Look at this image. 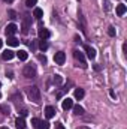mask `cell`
Wrapping results in <instances>:
<instances>
[{"mask_svg": "<svg viewBox=\"0 0 127 129\" xmlns=\"http://www.w3.org/2000/svg\"><path fill=\"white\" fill-rule=\"evenodd\" d=\"M23 74H24V77H26V78H34V77H36V69L32 68L30 64H27V66H24Z\"/></svg>", "mask_w": 127, "mask_h": 129, "instance_id": "277c9868", "label": "cell"}, {"mask_svg": "<svg viewBox=\"0 0 127 129\" xmlns=\"http://www.w3.org/2000/svg\"><path fill=\"white\" fill-rule=\"evenodd\" d=\"M37 59H39L40 62H43V63H46V57H45V56H37Z\"/></svg>", "mask_w": 127, "mask_h": 129, "instance_id": "484cf974", "label": "cell"}, {"mask_svg": "<svg viewBox=\"0 0 127 129\" xmlns=\"http://www.w3.org/2000/svg\"><path fill=\"white\" fill-rule=\"evenodd\" d=\"M73 95H75V99H82L85 93H84V90H82V89H75Z\"/></svg>", "mask_w": 127, "mask_h": 129, "instance_id": "ac0fdd59", "label": "cell"}, {"mask_svg": "<svg viewBox=\"0 0 127 129\" xmlns=\"http://www.w3.org/2000/svg\"><path fill=\"white\" fill-rule=\"evenodd\" d=\"M3 2H6V3H12L14 0H3Z\"/></svg>", "mask_w": 127, "mask_h": 129, "instance_id": "f546056e", "label": "cell"}, {"mask_svg": "<svg viewBox=\"0 0 127 129\" xmlns=\"http://www.w3.org/2000/svg\"><path fill=\"white\" fill-rule=\"evenodd\" d=\"M2 45H3V41H2V39H0V48H2Z\"/></svg>", "mask_w": 127, "mask_h": 129, "instance_id": "4dcf8cb0", "label": "cell"}, {"mask_svg": "<svg viewBox=\"0 0 127 129\" xmlns=\"http://www.w3.org/2000/svg\"><path fill=\"white\" fill-rule=\"evenodd\" d=\"M54 81H55L57 84H60V83H61V77H60V75H55V77H54Z\"/></svg>", "mask_w": 127, "mask_h": 129, "instance_id": "cb8c5ba5", "label": "cell"}, {"mask_svg": "<svg viewBox=\"0 0 127 129\" xmlns=\"http://www.w3.org/2000/svg\"><path fill=\"white\" fill-rule=\"evenodd\" d=\"M72 107H73V101L70 98H64L63 102H61V108L63 110H70Z\"/></svg>", "mask_w": 127, "mask_h": 129, "instance_id": "ba28073f", "label": "cell"}, {"mask_svg": "<svg viewBox=\"0 0 127 129\" xmlns=\"http://www.w3.org/2000/svg\"><path fill=\"white\" fill-rule=\"evenodd\" d=\"M72 108H73V111H75L76 116H82V114H84V108H82L81 105H73Z\"/></svg>", "mask_w": 127, "mask_h": 129, "instance_id": "e0dca14e", "label": "cell"}, {"mask_svg": "<svg viewBox=\"0 0 127 129\" xmlns=\"http://www.w3.org/2000/svg\"><path fill=\"white\" fill-rule=\"evenodd\" d=\"M26 93H27L29 99L33 101L34 104H39V102H40V90H39L36 86H30V87H27V89H26Z\"/></svg>", "mask_w": 127, "mask_h": 129, "instance_id": "6da1fadb", "label": "cell"}, {"mask_svg": "<svg viewBox=\"0 0 127 129\" xmlns=\"http://www.w3.org/2000/svg\"><path fill=\"white\" fill-rule=\"evenodd\" d=\"M45 116H46V119H52L54 116H55V110H54V107H46L45 108Z\"/></svg>", "mask_w": 127, "mask_h": 129, "instance_id": "8fae6325", "label": "cell"}, {"mask_svg": "<svg viewBox=\"0 0 127 129\" xmlns=\"http://www.w3.org/2000/svg\"><path fill=\"white\" fill-rule=\"evenodd\" d=\"M105 8H106V11H109V2L108 0H105Z\"/></svg>", "mask_w": 127, "mask_h": 129, "instance_id": "4316f807", "label": "cell"}, {"mask_svg": "<svg viewBox=\"0 0 127 129\" xmlns=\"http://www.w3.org/2000/svg\"><path fill=\"white\" fill-rule=\"evenodd\" d=\"M39 48H40L42 51H45V50L48 48V44H46L45 41H42V39H40V41H39Z\"/></svg>", "mask_w": 127, "mask_h": 129, "instance_id": "ffe728a7", "label": "cell"}, {"mask_svg": "<svg viewBox=\"0 0 127 129\" xmlns=\"http://www.w3.org/2000/svg\"><path fill=\"white\" fill-rule=\"evenodd\" d=\"M9 15H11V18H12V20H15V18H17V14H15V11H9Z\"/></svg>", "mask_w": 127, "mask_h": 129, "instance_id": "d4e9b609", "label": "cell"}, {"mask_svg": "<svg viewBox=\"0 0 127 129\" xmlns=\"http://www.w3.org/2000/svg\"><path fill=\"white\" fill-rule=\"evenodd\" d=\"M14 56H15V53H14V51H11V50H6V51H3V53H2V59H3V60H12V59H14Z\"/></svg>", "mask_w": 127, "mask_h": 129, "instance_id": "30bf717a", "label": "cell"}, {"mask_svg": "<svg viewBox=\"0 0 127 129\" xmlns=\"http://www.w3.org/2000/svg\"><path fill=\"white\" fill-rule=\"evenodd\" d=\"M18 30V27L14 24V23H11V24H8L6 26V29H5V33H6V36H14L15 33Z\"/></svg>", "mask_w": 127, "mask_h": 129, "instance_id": "5b68a950", "label": "cell"}, {"mask_svg": "<svg viewBox=\"0 0 127 129\" xmlns=\"http://www.w3.org/2000/svg\"><path fill=\"white\" fill-rule=\"evenodd\" d=\"M17 57H18L20 60H23V62H26V60L29 59V54H27V51H26V50H20V51L17 53Z\"/></svg>", "mask_w": 127, "mask_h": 129, "instance_id": "5bb4252c", "label": "cell"}, {"mask_svg": "<svg viewBox=\"0 0 127 129\" xmlns=\"http://www.w3.org/2000/svg\"><path fill=\"white\" fill-rule=\"evenodd\" d=\"M123 51H124V54H127V44L123 45Z\"/></svg>", "mask_w": 127, "mask_h": 129, "instance_id": "83f0119b", "label": "cell"}, {"mask_svg": "<svg viewBox=\"0 0 127 129\" xmlns=\"http://www.w3.org/2000/svg\"><path fill=\"white\" fill-rule=\"evenodd\" d=\"M73 57H75V60L76 62H79V64H81V68H87V63H85V59H84V54L81 53V51H73Z\"/></svg>", "mask_w": 127, "mask_h": 129, "instance_id": "3957f363", "label": "cell"}, {"mask_svg": "<svg viewBox=\"0 0 127 129\" xmlns=\"http://www.w3.org/2000/svg\"><path fill=\"white\" fill-rule=\"evenodd\" d=\"M15 126H17V129H24L26 128V120H24V117H18V119L15 120Z\"/></svg>", "mask_w": 127, "mask_h": 129, "instance_id": "4fadbf2b", "label": "cell"}, {"mask_svg": "<svg viewBox=\"0 0 127 129\" xmlns=\"http://www.w3.org/2000/svg\"><path fill=\"white\" fill-rule=\"evenodd\" d=\"M30 26H32V15H29V14H26L24 17H23V24H21V32L24 33V35H27L29 30H30Z\"/></svg>", "mask_w": 127, "mask_h": 129, "instance_id": "7a4b0ae2", "label": "cell"}, {"mask_svg": "<svg viewBox=\"0 0 127 129\" xmlns=\"http://www.w3.org/2000/svg\"><path fill=\"white\" fill-rule=\"evenodd\" d=\"M57 129H64V126L61 125V123H58V125H57Z\"/></svg>", "mask_w": 127, "mask_h": 129, "instance_id": "f1b7e54d", "label": "cell"}, {"mask_svg": "<svg viewBox=\"0 0 127 129\" xmlns=\"http://www.w3.org/2000/svg\"><path fill=\"white\" fill-rule=\"evenodd\" d=\"M37 35H39V39H42V41H46V39L49 38V32H48V29H45V27H40V29L37 30Z\"/></svg>", "mask_w": 127, "mask_h": 129, "instance_id": "52a82bcc", "label": "cell"}, {"mask_svg": "<svg viewBox=\"0 0 127 129\" xmlns=\"http://www.w3.org/2000/svg\"><path fill=\"white\" fill-rule=\"evenodd\" d=\"M0 98H2V95H0Z\"/></svg>", "mask_w": 127, "mask_h": 129, "instance_id": "836d02e7", "label": "cell"}, {"mask_svg": "<svg viewBox=\"0 0 127 129\" xmlns=\"http://www.w3.org/2000/svg\"><path fill=\"white\" fill-rule=\"evenodd\" d=\"M108 35H109V36H112V38H114V36H115V35H117V30H115V27H112V26H111V27H109V29H108Z\"/></svg>", "mask_w": 127, "mask_h": 129, "instance_id": "7402d4cb", "label": "cell"}, {"mask_svg": "<svg viewBox=\"0 0 127 129\" xmlns=\"http://www.w3.org/2000/svg\"><path fill=\"white\" fill-rule=\"evenodd\" d=\"M8 45H11V47H18L20 45V41L15 38V36H8Z\"/></svg>", "mask_w": 127, "mask_h": 129, "instance_id": "7c38bea8", "label": "cell"}, {"mask_svg": "<svg viewBox=\"0 0 127 129\" xmlns=\"http://www.w3.org/2000/svg\"><path fill=\"white\" fill-rule=\"evenodd\" d=\"M2 129H8V128H2Z\"/></svg>", "mask_w": 127, "mask_h": 129, "instance_id": "1f68e13d", "label": "cell"}, {"mask_svg": "<svg viewBox=\"0 0 127 129\" xmlns=\"http://www.w3.org/2000/svg\"><path fill=\"white\" fill-rule=\"evenodd\" d=\"M39 123H40V120H39V119H32V125L34 126V128H37V126H39Z\"/></svg>", "mask_w": 127, "mask_h": 129, "instance_id": "603a6c76", "label": "cell"}, {"mask_svg": "<svg viewBox=\"0 0 127 129\" xmlns=\"http://www.w3.org/2000/svg\"><path fill=\"white\" fill-rule=\"evenodd\" d=\"M0 86H2V83H0Z\"/></svg>", "mask_w": 127, "mask_h": 129, "instance_id": "d6a6232c", "label": "cell"}, {"mask_svg": "<svg viewBox=\"0 0 127 129\" xmlns=\"http://www.w3.org/2000/svg\"><path fill=\"white\" fill-rule=\"evenodd\" d=\"M33 17H34L36 20H40V18L43 17V11H42L40 8H34V11H33Z\"/></svg>", "mask_w": 127, "mask_h": 129, "instance_id": "9a60e30c", "label": "cell"}, {"mask_svg": "<svg viewBox=\"0 0 127 129\" xmlns=\"http://www.w3.org/2000/svg\"><path fill=\"white\" fill-rule=\"evenodd\" d=\"M84 50H85V53H87V57H88V59H94V57H96V50H94V48H91L90 45H84Z\"/></svg>", "mask_w": 127, "mask_h": 129, "instance_id": "9c48e42d", "label": "cell"}, {"mask_svg": "<svg viewBox=\"0 0 127 129\" xmlns=\"http://www.w3.org/2000/svg\"><path fill=\"white\" fill-rule=\"evenodd\" d=\"M36 3H37V0H26V5H27L29 8H34Z\"/></svg>", "mask_w": 127, "mask_h": 129, "instance_id": "44dd1931", "label": "cell"}, {"mask_svg": "<svg viewBox=\"0 0 127 129\" xmlns=\"http://www.w3.org/2000/svg\"><path fill=\"white\" fill-rule=\"evenodd\" d=\"M126 5H118V6H117V15H118V17H123V15H124V14H126Z\"/></svg>", "mask_w": 127, "mask_h": 129, "instance_id": "2e32d148", "label": "cell"}, {"mask_svg": "<svg viewBox=\"0 0 127 129\" xmlns=\"http://www.w3.org/2000/svg\"><path fill=\"white\" fill-rule=\"evenodd\" d=\"M64 60H66V54H64L63 51H58V53H55V56H54V62L57 64H63Z\"/></svg>", "mask_w": 127, "mask_h": 129, "instance_id": "8992f818", "label": "cell"}, {"mask_svg": "<svg viewBox=\"0 0 127 129\" xmlns=\"http://www.w3.org/2000/svg\"><path fill=\"white\" fill-rule=\"evenodd\" d=\"M37 129H49V123H48V122H42V120H40V123H39Z\"/></svg>", "mask_w": 127, "mask_h": 129, "instance_id": "d6986e66", "label": "cell"}]
</instances>
